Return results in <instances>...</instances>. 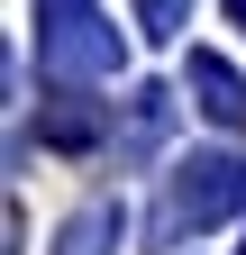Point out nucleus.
<instances>
[{"mask_svg":"<svg viewBox=\"0 0 246 255\" xmlns=\"http://www.w3.org/2000/svg\"><path fill=\"white\" fill-rule=\"evenodd\" d=\"M37 64H46V82L91 91V82L119 73V37L101 27L91 0H37Z\"/></svg>","mask_w":246,"mask_h":255,"instance_id":"1","label":"nucleus"},{"mask_svg":"<svg viewBox=\"0 0 246 255\" xmlns=\"http://www.w3.org/2000/svg\"><path fill=\"white\" fill-rule=\"evenodd\" d=\"M246 201V164H228V155H192V164H173L164 201H155V228L164 237H201L210 219H228Z\"/></svg>","mask_w":246,"mask_h":255,"instance_id":"2","label":"nucleus"},{"mask_svg":"<svg viewBox=\"0 0 246 255\" xmlns=\"http://www.w3.org/2000/svg\"><path fill=\"white\" fill-rule=\"evenodd\" d=\"M182 82L201 91V110L219 119V128H246V82L228 73V55H210V46H201V55H182Z\"/></svg>","mask_w":246,"mask_h":255,"instance_id":"3","label":"nucleus"},{"mask_svg":"<svg viewBox=\"0 0 246 255\" xmlns=\"http://www.w3.org/2000/svg\"><path fill=\"white\" fill-rule=\"evenodd\" d=\"M119 201H82L73 219H64V237H55V255H119Z\"/></svg>","mask_w":246,"mask_h":255,"instance_id":"4","label":"nucleus"},{"mask_svg":"<svg viewBox=\"0 0 246 255\" xmlns=\"http://www.w3.org/2000/svg\"><path fill=\"white\" fill-rule=\"evenodd\" d=\"M182 18H192V0H137V27H146V37H182Z\"/></svg>","mask_w":246,"mask_h":255,"instance_id":"5","label":"nucleus"},{"mask_svg":"<svg viewBox=\"0 0 246 255\" xmlns=\"http://www.w3.org/2000/svg\"><path fill=\"white\" fill-rule=\"evenodd\" d=\"M228 9H237V18H246V0H228Z\"/></svg>","mask_w":246,"mask_h":255,"instance_id":"6","label":"nucleus"},{"mask_svg":"<svg viewBox=\"0 0 246 255\" xmlns=\"http://www.w3.org/2000/svg\"><path fill=\"white\" fill-rule=\"evenodd\" d=\"M237 255H246V246H237Z\"/></svg>","mask_w":246,"mask_h":255,"instance_id":"7","label":"nucleus"}]
</instances>
